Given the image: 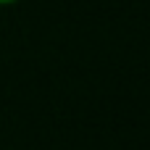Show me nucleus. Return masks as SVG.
<instances>
[{
	"label": "nucleus",
	"instance_id": "f257e3e1",
	"mask_svg": "<svg viewBox=\"0 0 150 150\" xmlns=\"http://www.w3.org/2000/svg\"><path fill=\"white\" fill-rule=\"evenodd\" d=\"M16 3H21V0H0V5H16Z\"/></svg>",
	"mask_w": 150,
	"mask_h": 150
}]
</instances>
